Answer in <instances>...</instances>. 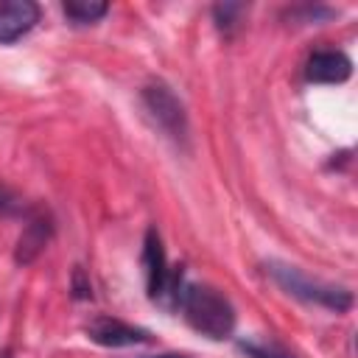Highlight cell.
<instances>
[{
  "label": "cell",
  "instance_id": "1",
  "mask_svg": "<svg viewBox=\"0 0 358 358\" xmlns=\"http://www.w3.org/2000/svg\"><path fill=\"white\" fill-rule=\"evenodd\" d=\"M179 310L185 316V322L213 338V341H221V338H229L232 330H235V308L232 302L218 294L215 288L210 285H182L179 291Z\"/></svg>",
  "mask_w": 358,
  "mask_h": 358
},
{
  "label": "cell",
  "instance_id": "2",
  "mask_svg": "<svg viewBox=\"0 0 358 358\" xmlns=\"http://www.w3.org/2000/svg\"><path fill=\"white\" fill-rule=\"evenodd\" d=\"M266 274L291 296L296 299H305V302H313L319 308H327V310H336V313H344L350 310L352 305V294L341 285H333V282H322V280H313L310 274H305L302 268L296 266H288V263H266Z\"/></svg>",
  "mask_w": 358,
  "mask_h": 358
},
{
  "label": "cell",
  "instance_id": "3",
  "mask_svg": "<svg viewBox=\"0 0 358 358\" xmlns=\"http://www.w3.org/2000/svg\"><path fill=\"white\" fill-rule=\"evenodd\" d=\"M143 266H145V285H148V296L154 302L162 305H176L179 302V291H182V271L168 266L159 232L151 227L145 232V243H143Z\"/></svg>",
  "mask_w": 358,
  "mask_h": 358
},
{
  "label": "cell",
  "instance_id": "4",
  "mask_svg": "<svg viewBox=\"0 0 358 358\" xmlns=\"http://www.w3.org/2000/svg\"><path fill=\"white\" fill-rule=\"evenodd\" d=\"M143 106L151 115V120L173 140V143H185L187 140V115L182 101L173 95L171 87H165L162 81H154L143 90Z\"/></svg>",
  "mask_w": 358,
  "mask_h": 358
},
{
  "label": "cell",
  "instance_id": "5",
  "mask_svg": "<svg viewBox=\"0 0 358 358\" xmlns=\"http://www.w3.org/2000/svg\"><path fill=\"white\" fill-rule=\"evenodd\" d=\"M87 336L90 341L101 344V347H134V344H145L151 336L143 330V327H134L123 319H115V316H95L90 324H87Z\"/></svg>",
  "mask_w": 358,
  "mask_h": 358
},
{
  "label": "cell",
  "instance_id": "6",
  "mask_svg": "<svg viewBox=\"0 0 358 358\" xmlns=\"http://www.w3.org/2000/svg\"><path fill=\"white\" fill-rule=\"evenodd\" d=\"M39 22V6L31 0H6L0 3V45L22 39Z\"/></svg>",
  "mask_w": 358,
  "mask_h": 358
},
{
  "label": "cell",
  "instance_id": "7",
  "mask_svg": "<svg viewBox=\"0 0 358 358\" xmlns=\"http://www.w3.org/2000/svg\"><path fill=\"white\" fill-rule=\"evenodd\" d=\"M305 76L316 84H344L352 76V62L341 50H316L308 59Z\"/></svg>",
  "mask_w": 358,
  "mask_h": 358
},
{
  "label": "cell",
  "instance_id": "8",
  "mask_svg": "<svg viewBox=\"0 0 358 358\" xmlns=\"http://www.w3.org/2000/svg\"><path fill=\"white\" fill-rule=\"evenodd\" d=\"M48 235H50V224H48L45 218H34V221L25 227V232L20 235V243H17V263H31V260L42 252V246L48 243Z\"/></svg>",
  "mask_w": 358,
  "mask_h": 358
},
{
  "label": "cell",
  "instance_id": "9",
  "mask_svg": "<svg viewBox=\"0 0 358 358\" xmlns=\"http://www.w3.org/2000/svg\"><path fill=\"white\" fill-rule=\"evenodd\" d=\"M106 11H109V6L106 3H95V0H73V3H64V17L73 20L76 25H92Z\"/></svg>",
  "mask_w": 358,
  "mask_h": 358
},
{
  "label": "cell",
  "instance_id": "10",
  "mask_svg": "<svg viewBox=\"0 0 358 358\" xmlns=\"http://www.w3.org/2000/svg\"><path fill=\"white\" fill-rule=\"evenodd\" d=\"M241 350L249 355V358H291L288 352L271 347V344H260V341H243Z\"/></svg>",
  "mask_w": 358,
  "mask_h": 358
},
{
  "label": "cell",
  "instance_id": "11",
  "mask_svg": "<svg viewBox=\"0 0 358 358\" xmlns=\"http://www.w3.org/2000/svg\"><path fill=\"white\" fill-rule=\"evenodd\" d=\"M246 8L243 6H238V3H224V6H215L213 8V14H215V22H218V28H232L238 20V14H243Z\"/></svg>",
  "mask_w": 358,
  "mask_h": 358
},
{
  "label": "cell",
  "instance_id": "12",
  "mask_svg": "<svg viewBox=\"0 0 358 358\" xmlns=\"http://www.w3.org/2000/svg\"><path fill=\"white\" fill-rule=\"evenodd\" d=\"M17 210H20L17 196H14L8 187H3V185H0V213H6V215H8V213H17Z\"/></svg>",
  "mask_w": 358,
  "mask_h": 358
},
{
  "label": "cell",
  "instance_id": "13",
  "mask_svg": "<svg viewBox=\"0 0 358 358\" xmlns=\"http://www.w3.org/2000/svg\"><path fill=\"white\" fill-rule=\"evenodd\" d=\"M154 358H187V355H173V352H165V355H154Z\"/></svg>",
  "mask_w": 358,
  "mask_h": 358
},
{
  "label": "cell",
  "instance_id": "14",
  "mask_svg": "<svg viewBox=\"0 0 358 358\" xmlns=\"http://www.w3.org/2000/svg\"><path fill=\"white\" fill-rule=\"evenodd\" d=\"M0 358H11V355H8V350H6V352H3V355H0Z\"/></svg>",
  "mask_w": 358,
  "mask_h": 358
}]
</instances>
